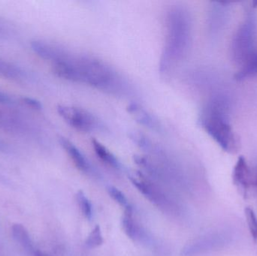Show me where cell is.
Segmentation results:
<instances>
[{
  "mask_svg": "<svg viewBox=\"0 0 257 256\" xmlns=\"http://www.w3.org/2000/svg\"><path fill=\"white\" fill-rule=\"evenodd\" d=\"M53 72L59 78L107 93H121L124 88L121 77L112 67L90 56L66 52L61 60L53 63Z\"/></svg>",
  "mask_w": 257,
  "mask_h": 256,
  "instance_id": "6da1fadb",
  "label": "cell"
},
{
  "mask_svg": "<svg viewBox=\"0 0 257 256\" xmlns=\"http://www.w3.org/2000/svg\"><path fill=\"white\" fill-rule=\"evenodd\" d=\"M166 39L160 63L161 73H168L185 57L192 39L190 12L179 5L171 6L166 12Z\"/></svg>",
  "mask_w": 257,
  "mask_h": 256,
  "instance_id": "7a4b0ae2",
  "label": "cell"
},
{
  "mask_svg": "<svg viewBox=\"0 0 257 256\" xmlns=\"http://www.w3.org/2000/svg\"><path fill=\"white\" fill-rule=\"evenodd\" d=\"M201 126L226 153H236L239 149L238 138L230 122V103L223 94L213 96L202 110Z\"/></svg>",
  "mask_w": 257,
  "mask_h": 256,
  "instance_id": "3957f363",
  "label": "cell"
},
{
  "mask_svg": "<svg viewBox=\"0 0 257 256\" xmlns=\"http://www.w3.org/2000/svg\"><path fill=\"white\" fill-rule=\"evenodd\" d=\"M256 15L250 11L235 31L231 44V56L235 64L242 66L256 51Z\"/></svg>",
  "mask_w": 257,
  "mask_h": 256,
  "instance_id": "277c9868",
  "label": "cell"
},
{
  "mask_svg": "<svg viewBox=\"0 0 257 256\" xmlns=\"http://www.w3.org/2000/svg\"><path fill=\"white\" fill-rule=\"evenodd\" d=\"M57 112L71 127L79 132H93L99 127L97 118L84 108L59 105Z\"/></svg>",
  "mask_w": 257,
  "mask_h": 256,
  "instance_id": "5b68a950",
  "label": "cell"
},
{
  "mask_svg": "<svg viewBox=\"0 0 257 256\" xmlns=\"http://www.w3.org/2000/svg\"><path fill=\"white\" fill-rule=\"evenodd\" d=\"M232 180L240 193L247 197L249 190L251 189V168L244 156L238 158L234 167Z\"/></svg>",
  "mask_w": 257,
  "mask_h": 256,
  "instance_id": "8992f818",
  "label": "cell"
},
{
  "mask_svg": "<svg viewBox=\"0 0 257 256\" xmlns=\"http://www.w3.org/2000/svg\"><path fill=\"white\" fill-rule=\"evenodd\" d=\"M30 46L35 54H37L41 58L49 60L53 63L60 60L66 52V51L62 48L42 41H33L30 44Z\"/></svg>",
  "mask_w": 257,
  "mask_h": 256,
  "instance_id": "52a82bcc",
  "label": "cell"
},
{
  "mask_svg": "<svg viewBox=\"0 0 257 256\" xmlns=\"http://www.w3.org/2000/svg\"><path fill=\"white\" fill-rule=\"evenodd\" d=\"M229 3H215L212 6L209 17V26L211 30L220 31L226 25L229 18Z\"/></svg>",
  "mask_w": 257,
  "mask_h": 256,
  "instance_id": "ba28073f",
  "label": "cell"
},
{
  "mask_svg": "<svg viewBox=\"0 0 257 256\" xmlns=\"http://www.w3.org/2000/svg\"><path fill=\"white\" fill-rule=\"evenodd\" d=\"M60 143L78 170L83 172H87L90 170V165L85 156L73 143L65 138H60Z\"/></svg>",
  "mask_w": 257,
  "mask_h": 256,
  "instance_id": "9c48e42d",
  "label": "cell"
},
{
  "mask_svg": "<svg viewBox=\"0 0 257 256\" xmlns=\"http://www.w3.org/2000/svg\"><path fill=\"white\" fill-rule=\"evenodd\" d=\"M128 111L133 114L136 121L139 122L140 124L153 130H160L161 126L158 120L142 107L133 104L128 107Z\"/></svg>",
  "mask_w": 257,
  "mask_h": 256,
  "instance_id": "30bf717a",
  "label": "cell"
},
{
  "mask_svg": "<svg viewBox=\"0 0 257 256\" xmlns=\"http://www.w3.org/2000/svg\"><path fill=\"white\" fill-rule=\"evenodd\" d=\"M92 146H93V150L96 153V156L112 168L118 169L120 168V164L117 158L114 154L107 148L103 144H101L99 141L96 140L92 141Z\"/></svg>",
  "mask_w": 257,
  "mask_h": 256,
  "instance_id": "8fae6325",
  "label": "cell"
},
{
  "mask_svg": "<svg viewBox=\"0 0 257 256\" xmlns=\"http://www.w3.org/2000/svg\"><path fill=\"white\" fill-rule=\"evenodd\" d=\"M257 76V51L253 53L250 58L241 66L235 75V79L244 81Z\"/></svg>",
  "mask_w": 257,
  "mask_h": 256,
  "instance_id": "7c38bea8",
  "label": "cell"
},
{
  "mask_svg": "<svg viewBox=\"0 0 257 256\" xmlns=\"http://www.w3.org/2000/svg\"><path fill=\"white\" fill-rule=\"evenodd\" d=\"M133 185L137 188L139 192H142L145 197L154 201L155 203H159L161 198L160 194L157 189H154V186L151 184V183L145 180H140V179H131Z\"/></svg>",
  "mask_w": 257,
  "mask_h": 256,
  "instance_id": "4fadbf2b",
  "label": "cell"
},
{
  "mask_svg": "<svg viewBox=\"0 0 257 256\" xmlns=\"http://www.w3.org/2000/svg\"><path fill=\"white\" fill-rule=\"evenodd\" d=\"M12 235L17 242L27 250L33 249V243L27 228L21 224H15L12 228Z\"/></svg>",
  "mask_w": 257,
  "mask_h": 256,
  "instance_id": "5bb4252c",
  "label": "cell"
},
{
  "mask_svg": "<svg viewBox=\"0 0 257 256\" xmlns=\"http://www.w3.org/2000/svg\"><path fill=\"white\" fill-rule=\"evenodd\" d=\"M23 76L21 68L0 59V78L8 80H18Z\"/></svg>",
  "mask_w": 257,
  "mask_h": 256,
  "instance_id": "9a60e30c",
  "label": "cell"
},
{
  "mask_svg": "<svg viewBox=\"0 0 257 256\" xmlns=\"http://www.w3.org/2000/svg\"><path fill=\"white\" fill-rule=\"evenodd\" d=\"M122 226L125 234L130 238L135 239L137 235V227L133 219V208L130 205L124 210L123 217H122Z\"/></svg>",
  "mask_w": 257,
  "mask_h": 256,
  "instance_id": "2e32d148",
  "label": "cell"
},
{
  "mask_svg": "<svg viewBox=\"0 0 257 256\" xmlns=\"http://www.w3.org/2000/svg\"><path fill=\"white\" fill-rule=\"evenodd\" d=\"M104 243L103 237L100 227L96 225L95 228L90 231L88 237L86 239L85 245L89 249H95L102 246Z\"/></svg>",
  "mask_w": 257,
  "mask_h": 256,
  "instance_id": "e0dca14e",
  "label": "cell"
},
{
  "mask_svg": "<svg viewBox=\"0 0 257 256\" xmlns=\"http://www.w3.org/2000/svg\"><path fill=\"white\" fill-rule=\"evenodd\" d=\"M77 202L79 206L80 210L87 219H90L93 214L92 204L88 198L86 197L85 194L82 191H78L76 195Z\"/></svg>",
  "mask_w": 257,
  "mask_h": 256,
  "instance_id": "ac0fdd59",
  "label": "cell"
},
{
  "mask_svg": "<svg viewBox=\"0 0 257 256\" xmlns=\"http://www.w3.org/2000/svg\"><path fill=\"white\" fill-rule=\"evenodd\" d=\"M245 216L250 234L255 242L257 241V217L253 209L247 207L245 209Z\"/></svg>",
  "mask_w": 257,
  "mask_h": 256,
  "instance_id": "d6986e66",
  "label": "cell"
},
{
  "mask_svg": "<svg viewBox=\"0 0 257 256\" xmlns=\"http://www.w3.org/2000/svg\"><path fill=\"white\" fill-rule=\"evenodd\" d=\"M108 193H109L110 196H111L112 199L114 200L117 204H120L122 207H124L125 208L128 207L127 198H126L124 194H123L120 189L114 187V186H110L108 189Z\"/></svg>",
  "mask_w": 257,
  "mask_h": 256,
  "instance_id": "ffe728a7",
  "label": "cell"
},
{
  "mask_svg": "<svg viewBox=\"0 0 257 256\" xmlns=\"http://www.w3.org/2000/svg\"><path fill=\"white\" fill-rule=\"evenodd\" d=\"M23 102L28 105V106L31 107L33 109L41 110L42 108V105L39 101L36 100V99H32V98L25 97L23 98Z\"/></svg>",
  "mask_w": 257,
  "mask_h": 256,
  "instance_id": "44dd1931",
  "label": "cell"
},
{
  "mask_svg": "<svg viewBox=\"0 0 257 256\" xmlns=\"http://www.w3.org/2000/svg\"><path fill=\"white\" fill-rule=\"evenodd\" d=\"M251 189L257 193V165L251 168Z\"/></svg>",
  "mask_w": 257,
  "mask_h": 256,
  "instance_id": "7402d4cb",
  "label": "cell"
},
{
  "mask_svg": "<svg viewBox=\"0 0 257 256\" xmlns=\"http://www.w3.org/2000/svg\"><path fill=\"white\" fill-rule=\"evenodd\" d=\"M9 102H10V98L9 96L5 94L3 92H0V104L9 103Z\"/></svg>",
  "mask_w": 257,
  "mask_h": 256,
  "instance_id": "603a6c76",
  "label": "cell"
},
{
  "mask_svg": "<svg viewBox=\"0 0 257 256\" xmlns=\"http://www.w3.org/2000/svg\"><path fill=\"white\" fill-rule=\"evenodd\" d=\"M6 149H7V146L3 141L0 140V151H5Z\"/></svg>",
  "mask_w": 257,
  "mask_h": 256,
  "instance_id": "cb8c5ba5",
  "label": "cell"
},
{
  "mask_svg": "<svg viewBox=\"0 0 257 256\" xmlns=\"http://www.w3.org/2000/svg\"><path fill=\"white\" fill-rule=\"evenodd\" d=\"M33 256H48L46 255V254L44 253V252H41V251L37 250L35 251L34 254H33Z\"/></svg>",
  "mask_w": 257,
  "mask_h": 256,
  "instance_id": "d4e9b609",
  "label": "cell"
}]
</instances>
